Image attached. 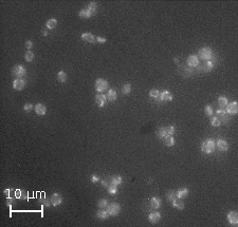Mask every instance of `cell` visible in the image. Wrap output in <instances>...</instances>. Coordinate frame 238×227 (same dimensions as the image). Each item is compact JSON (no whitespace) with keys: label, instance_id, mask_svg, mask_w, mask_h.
I'll return each mask as SVG.
<instances>
[{"label":"cell","instance_id":"obj_42","mask_svg":"<svg viewBox=\"0 0 238 227\" xmlns=\"http://www.w3.org/2000/svg\"><path fill=\"white\" fill-rule=\"evenodd\" d=\"M13 192H15V190H14L13 188H7L4 190V195H7V198H10Z\"/></svg>","mask_w":238,"mask_h":227},{"label":"cell","instance_id":"obj_41","mask_svg":"<svg viewBox=\"0 0 238 227\" xmlns=\"http://www.w3.org/2000/svg\"><path fill=\"white\" fill-rule=\"evenodd\" d=\"M33 108H34V106H33L32 104H30V103H28V104H26L24 106H23V110L26 111V112H30V111L33 110Z\"/></svg>","mask_w":238,"mask_h":227},{"label":"cell","instance_id":"obj_31","mask_svg":"<svg viewBox=\"0 0 238 227\" xmlns=\"http://www.w3.org/2000/svg\"><path fill=\"white\" fill-rule=\"evenodd\" d=\"M214 64H215V62L211 61V60H209L207 62H205V64H204V66L202 67V69L204 70V72H210V71H211V70L214 68Z\"/></svg>","mask_w":238,"mask_h":227},{"label":"cell","instance_id":"obj_49","mask_svg":"<svg viewBox=\"0 0 238 227\" xmlns=\"http://www.w3.org/2000/svg\"><path fill=\"white\" fill-rule=\"evenodd\" d=\"M41 34H43V36H47V35H48V33H47V31H43V32H41Z\"/></svg>","mask_w":238,"mask_h":227},{"label":"cell","instance_id":"obj_24","mask_svg":"<svg viewBox=\"0 0 238 227\" xmlns=\"http://www.w3.org/2000/svg\"><path fill=\"white\" fill-rule=\"evenodd\" d=\"M187 195H189V189L187 188H181L176 192V197L178 199L185 198V197H187Z\"/></svg>","mask_w":238,"mask_h":227},{"label":"cell","instance_id":"obj_48","mask_svg":"<svg viewBox=\"0 0 238 227\" xmlns=\"http://www.w3.org/2000/svg\"><path fill=\"white\" fill-rule=\"evenodd\" d=\"M12 203H13V199L11 198V197H10V198H7V206H10V207H11Z\"/></svg>","mask_w":238,"mask_h":227},{"label":"cell","instance_id":"obj_29","mask_svg":"<svg viewBox=\"0 0 238 227\" xmlns=\"http://www.w3.org/2000/svg\"><path fill=\"white\" fill-rule=\"evenodd\" d=\"M164 140V144L166 145L167 147H173L174 145H175V138H174L173 136H166L165 138H163Z\"/></svg>","mask_w":238,"mask_h":227},{"label":"cell","instance_id":"obj_23","mask_svg":"<svg viewBox=\"0 0 238 227\" xmlns=\"http://www.w3.org/2000/svg\"><path fill=\"white\" fill-rule=\"evenodd\" d=\"M229 104V101L228 98L225 97L224 95H221V96H219L218 98V106L220 107V109H223V108H225L226 106H228Z\"/></svg>","mask_w":238,"mask_h":227},{"label":"cell","instance_id":"obj_37","mask_svg":"<svg viewBox=\"0 0 238 227\" xmlns=\"http://www.w3.org/2000/svg\"><path fill=\"white\" fill-rule=\"evenodd\" d=\"M109 205V203H108V201L106 200V199H101L100 201L98 202V206L100 208H107V206Z\"/></svg>","mask_w":238,"mask_h":227},{"label":"cell","instance_id":"obj_9","mask_svg":"<svg viewBox=\"0 0 238 227\" xmlns=\"http://www.w3.org/2000/svg\"><path fill=\"white\" fill-rule=\"evenodd\" d=\"M26 86V81L22 78H16L15 80L13 81V88L17 91H21Z\"/></svg>","mask_w":238,"mask_h":227},{"label":"cell","instance_id":"obj_13","mask_svg":"<svg viewBox=\"0 0 238 227\" xmlns=\"http://www.w3.org/2000/svg\"><path fill=\"white\" fill-rule=\"evenodd\" d=\"M160 220H161V213L158 212V211H157V212H151V213L148 216V221L153 224H157Z\"/></svg>","mask_w":238,"mask_h":227},{"label":"cell","instance_id":"obj_2","mask_svg":"<svg viewBox=\"0 0 238 227\" xmlns=\"http://www.w3.org/2000/svg\"><path fill=\"white\" fill-rule=\"evenodd\" d=\"M199 57L203 60H211L214 57V54H213V51L211 48H207V47H204L202 49L199 50Z\"/></svg>","mask_w":238,"mask_h":227},{"label":"cell","instance_id":"obj_45","mask_svg":"<svg viewBox=\"0 0 238 227\" xmlns=\"http://www.w3.org/2000/svg\"><path fill=\"white\" fill-rule=\"evenodd\" d=\"M26 49L31 50L33 48V41L32 40H26Z\"/></svg>","mask_w":238,"mask_h":227},{"label":"cell","instance_id":"obj_8","mask_svg":"<svg viewBox=\"0 0 238 227\" xmlns=\"http://www.w3.org/2000/svg\"><path fill=\"white\" fill-rule=\"evenodd\" d=\"M228 221L233 226H236L238 224V213L236 211H230L228 213Z\"/></svg>","mask_w":238,"mask_h":227},{"label":"cell","instance_id":"obj_27","mask_svg":"<svg viewBox=\"0 0 238 227\" xmlns=\"http://www.w3.org/2000/svg\"><path fill=\"white\" fill-rule=\"evenodd\" d=\"M122 184V178L120 175H114L112 178H110V185H121Z\"/></svg>","mask_w":238,"mask_h":227},{"label":"cell","instance_id":"obj_38","mask_svg":"<svg viewBox=\"0 0 238 227\" xmlns=\"http://www.w3.org/2000/svg\"><path fill=\"white\" fill-rule=\"evenodd\" d=\"M107 189L109 195H115V193H117V186L115 185H110Z\"/></svg>","mask_w":238,"mask_h":227},{"label":"cell","instance_id":"obj_15","mask_svg":"<svg viewBox=\"0 0 238 227\" xmlns=\"http://www.w3.org/2000/svg\"><path fill=\"white\" fill-rule=\"evenodd\" d=\"M156 134L159 138H161V140H162V138H165L166 136H168L166 127H160V128H158L156 131Z\"/></svg>","mask_w":238,"mask_h":227},{"label":"cell","instance_id":"obj_43","mask_svg":"<svg viewBox=\"0 0 238 227\" xmlns=\"http://www.w3.org/2000/svg\"><path fill=\"white\" fill-rule=\"evenodd\" d=\"M43 206H46V207H50L51 206V199L50 200H48V199H43Z\"/></svg>","mask_w":238,"mask_h":227},{"label":"cell","instance_id":"obj_20","mask_svg":"<svg viewBox=\"0 0 238 227\" xmlns=\"http://www.w3.org/2000/svg\"><path fill=\"white\" fill-rule=\"evenodd\" d=\"M150 206H151L153 209H159L161 206V200L159 198H157V197L151 198V200H150Z\"/></svg>","mask_w":238,"mask_h":227},{"label":"cell","instance_id":"obj_1","mask_svg":"<svg viewBox=\"0 0 238 227\" xmlns=\"http://www.w3.org/2000/svg\"><path fill=\"white\" fill-rule=\"evenodd\" d=\"M215 148H216L215 142H214V140H211V138L205 140L202 143V145H201V150H202V152L205 153V154H211V153H213L214 150H215Z\"/></svg>","mask_w":238,"mask_h":227},{"label":"cell","instance_id":"obj_4","mask_svg":"<svg viewBox=\"0 0 238 227\" xmlns=\"http://www.w3.org/2000/svg\"><path fill=\"white\" fill-rule=\"evenodd\" d=\"M107 212L109 213V216H111V217H115V216H117V214L120 213V211H121V206H120V204H117V203H111V204H109L107 206Z\"/></svg>","mask_w":238,"mask_h":227},{"label":"cell","instance_id":"obj_26","mask_svg":"<svg viewBox=\"0 0 238 227\" xmlns=\"http://www.w3.org/2000/svg\"><path fill=\"white\" fill-rule=\"evenodd\" d=\"M149 96L153 98V99H156V101H161V98H160V96H161L160 91L156 90V89H153V90H150Z\"/></svg>","mask_w":238,"mask_h":227},{"label":"cell","instance_id":"obj_14","mask_svg":"<svg viewBox=\"0 0 238 227\" xmlns=\"http://www.w3.org/2000/svg\"><path fill=\"white\" fill-rule=\"evenodd\" d=\"M35 112L37 115H39V116H43V115H45L47 112V108L46 106L43 104H37L35 105Z\"/></svg>","mask_w":238,"mask_h":227},{"label":"cell","instance_id":"obj_6","mask_svg":"<svg viewBox=\"0 0 238 227\" xmlns=\"http://www.w3.org/2000/svg\"><path fill=\"white\" fill-rule=\"evenodd\" d=\"M216 147L218 148L219 151H222V152H225L229 150V143L223 138H218L217 143H216Z\"/></svg>","mask_w":238,"mask_h":227},{"label":"cell","instance_id":"obj_32","mask_svg":"<svg viewBox=\"0 0 238 227\" xmlns=\"http://www.w3.org/2000/svg\"><path fill=\"white\" fill-rule=\"evenodd\" d=\"M131 92V86L129 84H125L122 87V93L124 95H128Z\"/></svg>","mask_w":238,"mask_h":227},{"label":"cell","instance_id":"obj_7","mask_svg":"<svg viewBox=\"0 0 238 227\" xmlns=\"http://www.w3.org/2000/svg\"><path fill=\"white\" fill-rule=\"evenodd\" d=\"M226 110H225V112L228 114H231V115H235V114H237L238 112V105L236 101H233V103H231V104H228V106H226Z\"/></svg>","mask_w":238,"mask_h":227},{"label":"cell","instance_id":"obj_34","mask_svg":"<svg viewBox=\"0 0 238 227\" xmlns=\"http://www.w3.org/2000/svg\"><path fill=\"white\" fill-rule=\"evenodd\" d=\"M221 120H219L217 116H214L211 118V125H212L213 127H219L220 125H221Z\"/></svg>","mask_w":238,"mask_h":227},{"label":"cell","instance_id":"obj_28","mask_svg":"<svg viewBox=\"0 0 238 227\" xmlns=\"http://www.w3.org/2000/svg\"><path fill=\"white\" fill-rule=\"evenodd\" d=\"M56 26H57V20H56L55 18H51V19L48 20V21H47V23H46V26L48 28V29H50V30L55 29Z\"/></svg>","mask_w":238,"mask_h":227},{"label":"cell","instance_id":"obj_30","mask_svg":"<svg viewBox=\"0 0 238 227\" xmlns=\"http://www.w3.org/2000/svg\"><path fill=\"white\" fill-rule=\"evenodd\" d=\"M67 78H68V76H67V74H66L64 71H59L58 74H57V80L59 81V82H62V84H64V82H66L67 81Z\"/></svg>","mask_w":238,"mask_h":227},{"label":"cell","instance_id":"obj_3","mask_svg":"<svg viewBox=\"0 0 238 227\" xmlns=\"http://www.w3.org/2000/svg\"><path fill=\"white\" fill-rule=\"evenodd\" d=\"M95 90L98 91V93H103V92H105V91L108 89V81L106 80V79H104V78H98L96 80H95Z\"/></svg>","mask_w":238,"mask_h":227},{"label":"cell","instance_id":"obj_10","mask_svg":"<svg viewBox=\"0 0 238 227\" xmlns=\"http://www.w3.org/2000/svg\"><path fill=\"white\" fill-rule=\"evenodd\" d=\"M187 65L192 68H196L199 65V58L196 55H189L187 57Z\"/></svg>","mask_w":238,"mask_h":227},{"label":"cell","instance_id":"obj_11","mask_svg":"<svg viewBox=\"0 0 238 227\" xmlns=\"http://www.w3.org/2000/svg\"><path fill=\"white\" fill-rule=\"evenodd\" d=\"M106 101H107V97H106L103 93H98V94L95 96V103H96V105H98V107H104Z\"/></svg>","mask_w":238,"mask_h":227},{"label":"cell","instance_id":"obj_5","mask_svg":"<svg viewBox=\"0 0 238 227\" xmlns=\"http://www.w3.org/2000/svg\"><path fill=\"white\" fill-rule=\"evenodd\" d=\"M12 72H13L14 76H16L17 78H21V77H23V76L26 74V68H24L23 66H21V65L15 66V67L13 68V70H12Z\"/></svg>","mask_w":238,"mask_h":227},{"label":"cell","instance_id":"obj_46","mask_svg":"<svg viewBox=\"0 0 238 227\" xmlns=\"http://www.w3.org/2000/svg\"><path fill=\"white\" fill-rule=\"evenodd\" d=\"M109 181V178H107V180H103L102 181V185L104 186V187H106V188H108L109 186H110V182H108Z\"/></svg>","mask_w":238,"mask_h":227},{"label":"cell","instance_id":"obj_22","mask_svg":"<svg viewBox=\"0 0 238 227\" xmlns=\"http://www.w3.org/2000/svg\"><path fill=\"white\" fill-rule=\"evenodd\" d=\"M172 205H173L175 208H177V209H183V208H184V203L181 201V199H178V198L174 199L173 201H172Z\"/></svg>","mask_w":238,"mask_h":227},{"label":"cell","instance_id":"obj_44","mask_svg":"<svg viewBox=\"0 0 238 227\" xmlns=\"http://www.w3.org/2000/svg\"><path fill=\"white\" fill-rule=\"evenodd\" d=\"M96 41H98V43H105V42L107 41V39L105 38V37H101V36H98V37H96Z\"/></svg>","mask_w":238,"mask_h":227},{"label":"cell","instance_id":"obj_39","mask_svg":"<svg viewBox=\"0 0 238 227\" xmlns=\"http://www.w3.org/2000/svg\"><path fill=\"white\" fill-rule=\"evenodd\" d=\"M204 112H205V114L207 115V116H213V108L211 107V106H205V108H204Z\"/></svg>","mask_w":238,"mask_h":227},{"label":"cell","instance_id":"obj_16","mask_svg":"<svg viewBox=\"0 0 238 227\" xmlns=\"http://www.w3.org/2000/svg\"><path fill=\"white\" fill-rule=\"evenodd\" d=\"M82 39L89 42V43H94L96 41V37H94L91 33H84V34H82Z\"/></svg>","mask_w":238,"mask_h":227},{"label":"cell","instance_id":"obj_21","mask_svg":"<svg viewBox=\"0 0 238 227\" xmlns=\"http://www.w3.org/2000/svg\"><path fill=\"white\" fill-rule=\"evenodd\" d=\"M15 197L17 199H20V200H26L28 199V192L24 191V190H21V189H17V190H15Z\"/></svg>","mask_w":238,"mask_h":227},{"label":"cell","instance_id":"obj_36","mask_svg":"<svg viewBox=\"0 0 238 227\" xmlns=\"http://www.w3.org/2000/svg\"><path fill=\"white\" fill-rule=\"evenodd\" d=\"M176 192L174 191V190H168L166 193V199L168 202H172L174 200V199H176Z\"/></svg>","mask_w":238,"mask_h":227},{"label":"cell","instance_id":"obj_25","mask_svg":"<svg viewBox=\"0 0 238 227\" xmlns=\"http://www.w3.org/2000/svg\"><path fill=\"white\" fill-rule=\"evenodd\" d=\"M78 16L81 17V18H84V19H88V18H90L92 15H91V13L89 12L88 9H83V10L79 11Z\"/></svg>","mask_w":238,"mask_h":227},{"label":"cell","instance_id":"obj_19","mask_svg":"<svg viewBox=\"0 0 238 227\" xmlns=\"http://www.w3.org/2000/svg\"><path fill=\"white\" fill-rule=\"evenodd\" d=\"M106 97H107V101H114L115 99H117V91L114 90V89H110V90H108L107 95H106Z\"/></svg>","mask_w":238,"mask_h":227},{"label":"cell","instance_id":"obj_33","mask_svg":"<svg viewBox=\"0 0 238 227\" xmlns=\"http://www.w3.org/2000/svg\"><path fill=\"white\" fill-rule=\"evenodd\" d=\"M24 59H26V61L28 62L33 61V59H34V53H33L32 51H26V53L24 54Z\"/></svg>","mask_w":238,"mask_h":227},{"label":"cell","instance_id":"obj_12","mask_svg":"<svg viewBox=\"0 0 238 227\" xmlns=\"http://www.w3.org/2000/svg\"><path fill=\"white\" fill-rule=\"evenodd\" d=\"M62 203V197L59 193H54L51 197V204L52 206H58Z\"/></svg>","mask_w":238,"mask_h":227},{"label":"cell","instance_id":"obj_40","mask_svg":"<svg viewBox=\"0 0 238 227\" xmlns=\"http://www.w3.org/2000/svg\"><path fill=\"white\" fill-rule=\"evenodd\" d=\"M166 130H167L168 135L173 136V134L175 133V131H176V128H175L174 126H168V127H166Z\"/></svg>","mask_w":238,"mask_h":227},{"label":"cell","instance_id":"obj_47","mask_svg":"<svg viewBox=\"0 0 238 227\" xmlns=\"http://www.w3.org/2000/svg\"><path fill=\"white\" fill-rule=\"evenodd\" d=\"M91 181H92V183H98V182L100 181V178H98V176H96V175H92Z\"/></svg>","mask_w":238,"mask_h":227},{"label":"cell","instance_id":"obj_18","mask_svg":"<svg viewBox=\"0 0 238 227\" xmlns=\"http://www.w3.org/2000/svg\"><path fill=\"white\" fill-rule=\"evenodd\" d=\"M161 101H173V94L170 93V91H163L162 93H161Z\"/></svg>","mask_w":238,"mask_h":227},{"label":"cell","instance_id":"obj_17","mask_svg":"<svg viewBox=\"0 0 238 227\" xmlns=\"http://www.w3.org/2000/svg\"><path fill=\"white\" fill-rule=\"evenodd\" d=\"M109 217H110V216H109V213L107 212V210H105L103 208H100V210H98V212H96V218L100 219V220H106V219H108Z\"/></svg>","mask_w":238,"mask_h":227},{"label":"cell","instance_id":"obj_35","mask_svg":"<svg viewBox=\"0 0 238 227\" xmlns=\"http://www.w3.org/2000/svg\"><path fill=\"white\" fill-rule=\"evenodd\" d=\"M89 10V12L91 13V15H94L95 13H96V3L95 2H90V3L88 4V7H87Z\"/></svg>","mask_w":238,"mask_h":227}]
</instances>
